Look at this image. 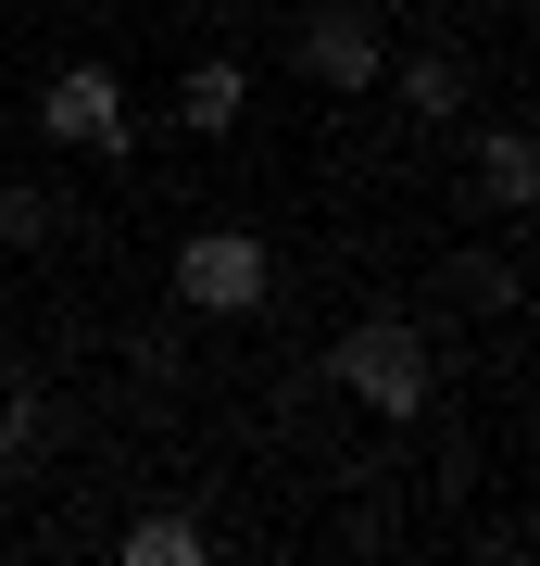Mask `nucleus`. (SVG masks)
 Segmentation results:
<instances>
[{"label":"nucleus","mask_w":540,"mask_h":566,"mask_svg":"<svg viewBox=\"0 0 540 566\" xmlns=\"http://www.w3.org/2000/svg\"><path fill=\"white\" fill-rule=\"evenodd\" d=\"M327 378H340L364 416H390V428L427 416V340H415V315H364L352 340L327 353Z\"/></svg>","instance_id":"1"},{"label":"nucleus","mask_w":540,"mask_h":566,"mask_svg":"<svg viewBox=\"0 0 540 566\" xmlns=\"http://www.w3.org/2000/svg\"><path fill=\"white\" fill-rule=\"evenodd\" d=\"M264 290H277V252H264L252 227H201V240H177V303L189 315H252Z\"/></svg>","instance_id":"2"},{"label":"nucleus","mask_w":540,"mask_h":566,"mask_svg":"<svg viewBox=\"0 0 540 566\" xmlns=\"http://www.w3.org/2000/svg\"><path fill=\"white\" fill-rule=\"evenodd\" d=\"M289 63L315 88H378L390 76V39H378V13H364V0H315V13H301V39H289Z\"/></svg>","instance_id":"3"},{"label":"nucleus","mask_w":540,"mask_h":566,"mask_svg":"<svg viewBox=\"0 0 540 566\" xmlns=\"http://www.w3.org/2000/svg\"><path fill=\"white\" fill-rule=\"evenodd\" d=\"M39 126L63 151H126V88H114V63H63V76L39 88Z\"/></svg>","instance_id":"4"},{"label":"nucleus","mask_w":540,"mask_h":566,"mask_svg":"<svg viewBox=\"0 0 540 566\" xmlns=\"http://www.w3.org/2000/svg\"><path fill=\"white\" fill-rule=\"evenodd\" d=\"M240 102H252V63H226V51H201L189 76H177V126H189V139H226Z\"/></svg>","instance_id":"5"},{"label":"nucleus","mask_w":540,"mask_h":566,"mask_svg":"<svg viewBox=\"0 0 540 566\" xmlns=\"http://www.w3.org/2000/svg\"><path fill=\"white\" fill-rule=\"evenodd\" d=\"M528 189H540L528 126H490V139H478V202H490V214H528Z\"/></svg>","instance_id":"6"},{"label":"nucleus","mask_w":540,"mask_h":566,"mask_svg":"<svg viewBox=\"0 0 540 566\" xmlns=\"http://www.w3.org/2000/svg\"><path fill=\"white\" fill-rule=\"evenodd\" d=\"M390 88H402V114H427V126H453V114H465V63H453V51L390 63Z\"/></svg>","instance_id":"7"},{"label":"nucleus","mask_w":540,"mask_h":566,"mask_svg":"<svg viewBox=\"0 0 540 566\" xmlns=\"http://www.w3.org/2000/svg\"><path fill=\"white\" fill-rule=\"evenodd\" d=\"M114 554H126V566H201V516H177V504H151V516L126 528Z\"/></svg>","instance_id":"8"},{"label":"nucleus","mask_w":540,"mask_h":566,"mask_svg":"<svg viewBox=\"0 0 540 566\" xmlns=\"http://www.w3.org/2000/svg\"><path fill=\"white\" fill-rule=\"evenodd\" d=\"M39 428H51V403H39V390H0V479H25Z\"/></svg>","instance_id":"9"},{"label":"nucleus","mask_w":540,"mask_h":566,"mask_svg":"<svg viewBox=\"0 0 540 566\" xmlns=\"http://www.w3.org/2000/svg\"><path fill=\"white\" fill-rule=\"evenodd\" d=\"M453 290H465V303H490V315H516V252H465Z\"/></svg>","instance_id":"10"},{"label":"nucleus","mask_w":540,"mask_h":566,"mask_svg":"<svg viewBox=\"0 0 540 566\" xmlns=\"http://www.w3.org/2000/svg\"><path fill=\"white\" fill-rule=\"evenodd\" d=\"M0 240L39 252V240H51V189H0Z\"/></svg>","instance_id":"11"},{"label":"nucleus","mask_w":540,"mask_h":566,"mask_svg":"<svg viewBox=\"0 0 540 566\" xmlns=\"http://www.w3.org/2000/svg\"><path fill=\"white\" fill-rule=\"evenodd\" d=\"M0 378H13V327H0Z\"/></svg>","instance_id":"12"}]
</instances>
